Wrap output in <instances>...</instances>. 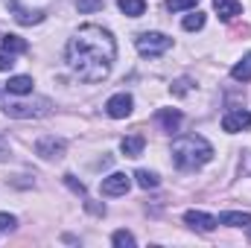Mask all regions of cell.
<instances>
[{
	"mask_svg": "<svg viewBox=\"0 0 251 248\" xmlns=\"http://www.w3.org/2000/svg\"><path fill=\"white\" fill-rule=\"evenodd\" d=\"M187 79H178V82H176V85H173V94H178V97H181V94H187Z\"/></svg>",
	"mask_w": 251,
	"mask_h": 248,
	"instance_id": "obj_27",
	"label": "cell"
},
{
	"mask_svg": "<svg viewBox=\"0 0 251 248\" xmlns=\"http://www.w3.org/2000/svg\"><path fill=\"white\" fill-rule=\"evenodd\" d=\"M222 128H225L228 134H237V131H243V128H251V114L246 108H234V111H228V114L222 117Z\"/></svg>",
	"mask_w": 251,
	"mask_h": 248,
	"instance_id": "obj_8",
	"label": "cell"
},
{
	"mask_svg": "<svg viewBox=\"0 0 251 248\" xmlns=\"http://www.w3.org/2000/svg\"><path fill=\"white\" fill-rule=\"evenodd\" d=\"M64 152H67V143L56 134H44L35 143V155H41L44 161H59V158H64Z\"/></svg>",
	"mask_w": 251,
	"mask_h": 248,
	"instance_id": "obj_5",
	"label": "cell"
},
{
	"mask_svg": "<svg viewBox=\"0 0 251 248\" xmlns=\"http://www.w3.org/2000/svg\"><path fill=\"white\" fill-rule=\"evenodd\" d=\"M184 222H187L190 228H196V231H213L216 225H219V219L216 216H210V213H201V210H187L184 213Z\"/></svg>",
	"mask_w": 251,
	"mask_h": 248,
	"instance_id": "obj_10",
	"label": "cell"
},
{
	"mask_svg": "<svg viewBox=\"0 0 251 248\" xmlns=\"http://www.w3.org/2000/svg\"><path fill=\"white\" fill-rule=\"evenodd\" d=\"M9 12H12L15 21L24 24V26H32V24H41V21H44V12H41V9H24L18 0H9Z\"/></svg>",
	"mask_w": 251,
	"mask_h": 248,
	"instance_id": "obj_9",
	"label": "cell"
},
{
	"mask_svg": "<svg viewBox=\"0 0 251 248\" xmlns=\"http://www.w3.org/2000/svg\"><path fill=\"white\" fill-rule=\"evenodd\" d=\"M249 231H251V225H249ZM249 240H251V234H249Z\"/></svg>",
	"mask_w": 251,
	"mask_h": 248,
	"instance_id": "obj_29",
	"label": "cell"
},
{
	"mask_svg": "<svg viewBox=\"0 0 251 248\" xmlns=\"http://www.w3.org/2000/svg\"><path fill=\"white\" fill-rule=\"evenodd\" d=\"M111 243H114L117 248H131L134 243H137V240H134V237H131L128 231H114V237H111Z\"/></svg>",
	"mask_w": 251,
	"mask_h": 248,
	"instance_id": "obj_21",
	"label": "cell"
},
{
	"mask_svg": "<svg viewBox=\"0 0 251 248\" xmlns=\"http://www.w3.org/2000/svg\"><path fill=\"white\" fill-rule=\"evenodd\" d=\"M143 146H146V137L143 134H128V137L120 140V152H123L126 158H137L143 152Z\"/></svg>",
	"mask_w": 251,
	"mask_h": 248,
	"instance_id": "obj_13",
	"label": "cell"
},
{
	"mask_svg": "<svg viewBox=\"0 0 251 248\" xmlns=\"http://www.w3.org/2000/svg\"><path fill=\"white\" fill-rule=\"evenodd\" d=\"M213 158V146L201 134H181L173 140V164L178 170H199Z\"/></svg>",
	"mask_w": 251,
	"mask_h": 248,
	"instance_id": "obj_2",
	"label": "cell"
},
{
	"mask_svg": "<svg viewBox=\"0 0 251 248\" xmlns=\"http://www.w3.org/2000/svg\"><path fill=\"white\" fill-rule=\"evenodd\" d=\"M64 184L70 187L73 193H79V196H85V184H82V181H76L73 175H64Z\"/></svg>",
	"mask_w": 251,
	"mask_h": 248,
	"instance_id": "obj_26",
	"label": "cell"
},
{
	"mask_svg": "<svg viewBox=\"0 0 251 248\" xmlns=\"http://www.w3.org/2000/svg\"><path fill=\"white\" fill-rule=\"evenodd\" d=\"M134 47H137L140 56L155 59V56H164V53L173 47V38L164 35V32H140V35L134 38Z\"/></svg>",
	"mask_w": 251,
	"mask_h": 248,
	"instance_id": "obj_4",
	"label": "cell"
},
{
	"mask_svg": "<svg viewBox=\"0 0 251 248\" xmlns=\"http://www.w3.org/2000/svg\"><path fill=\"white\" fill-rule=\"evenodd\" d=\"M128 187H131V178L126 173H111L108 178H102L100 190H102V196H126Z\"/></svg>",
	"mask_w": 251,
	"mask_h": 248,
	"instance_id": "obj_7",
	"label": "cell"
},
{
	"mask_svg": "<svg viewBox=\"0 0 251 248\" xmlns=\"http://www.w3.org/2000/svg\"><path fill=\"white\" fill-rule=\"evenodd\" d=\"M131 108H134V99H131V94H114L108 102H105V111H108V117H114V120H123L131 114Z\"/></svg>",
	"mask_w": 251,
	"mask_h": 248,
	"instance_id": "obj_6",
	"label": "cell"
},
{
	"mask_svg": "<svg viewBox=\"0 0 251 248\" xmlns=\"http://www.w3.org/2000/svg\"><path fill=\"white\" fill-rule=\"evenodd\" d=\"M231 76H234L237 82H251V53L249 56H243L240 62L231 67Z\"/></svg>",
	"mask_w": 251,
	"mask_h": 248,
	"instance_id": "obj_16",
	"label": "cell"
},
{
	"mask_svg": "<svg viewBox=\"0 0 251 248\" xmlns=\"http://www.w3.org/2000/svg\"><path fill=\"white\" fill-rule=\"evenodd\" d=\"M117 6H120V12L128 15V18H140L146 12V0H117Z\"/></svg>",
	"mask_w": 251,
	"mask_h": 248,
	"instance_id": "obj_17",
	"label": "cell"
},
{
	"mask_svg": "<svg viewBox=\"0 0 251 248\" xmlns=\"http://www.w3.org/2000/svg\"><path fill=\"white\" fill-rule=\"evenodd\" d=\"M158 120L164 125V131H178V125H181V111H176V108H161V111H158Z\"/></svg>",
	"mask_w": 251,
	"mask_h": 248,
	"instance_id": "obj_15",
	"label": "cell"
},
{
	"mask_svg": "<svg viewBox=\"0 0 251 248\" xmlns=\"http://www.w3.org/2000/svg\"><path fill=\"white\" fill-rule=\"evenodd\" d=\"M219 225H228V228H249L251 213H243V210H225V213L219 216Z\"/></svg>",
	"mask_w": 251,
	"mask_h": 248,
	"instance_id": "obj_14",
	"label": "cell"
},
{
	"mask_svg": "<svg viewBox=\"0 0 251 248\" xmlns=\"http://www.w3.org/2000/svg\"><path fill=\"white\" fill-rule=\"evenodd\" d=\"M3 47H6L9 53H15V56L29 50V47H26V41H24V38H18V35H3Z\"/></svg>",
	"mask_w": 251,
	"mask_h": 248,
	"instance_id": "obj_18",
	"label": "cell"
},
{
	"mask_svg": "<svg viewBox=\"0 0 251 248\" xmlns=\"http://www.w3.org/2000/svg\"><path fill=\"white\" fill-rule=\"evenodd\" d=\"M213 9L222 21H234L237 15H243V3L240 0H213Z\"/></svg>",
	"mask_w": 251,
	"mask_h": 248,
	"instance_id": "obj_11",
	"label": "cell"
},
{
	"mask_svg": "<svg viewBox=\"0 0 251 248\" xmlns=\"http://www.w3.org/2000/svg\"><path fill=\"white\" fill-rule=\"evenodd\" d=\"M64 59L67 67L82 79V82H102L117 59V41L108 29L97 26V24H85L73 32V38L64 47Z\"/></svg>",
	"mask_w": 251,
	"mask_h": 248,
	"instance_id": "obj_1",
	"label": "cell"
},
{
	"mask_svg": "<svg viewBox=\"0 0 251 248\" xmlns=\"http://www.w3.org/2000/svg\"><path fill=\"white\" fill-rule=\"evenodd\" d=\"M196 6V0H167V9L170 12H187Z\"/></svg>",
	"mask_w": 251,
	"mask_h": 248,
	"instance_id": "obj_22",
	"label": "cell"
},
{
	"mask_svg": "<svg viewBox=\"0 0 251 248\" xmlns=\"http://www.w3.org/2000/svg\"><path fill=\"white\" fill-rule=\"evenodd\" d=\"M15 64V53H9L6 47H0V70H12Z\"/></svg>",
	"mask_w": 251,
	"mask_h": 248,
	"instance_id": "obj_24",
	"label": "cell"
},
{
	"mask_svg": "<svg viewBox=\"0 0 251 248\" xmlns=\"http://www.w3.org/2000/svg\"><path fill=\"white\" fill-rule=\"evenodd\" d=\"M6 158H9V143L0 137V161H6Z\"/></svg>",
	"mask_w": 251,
	"mask_h": 248,
	"instance_id": "obj_28",
	"label": "cell"
},
{
	"mask_svg": "<svg viewBox=\"0 0 251 248\" xmlns=\"http://www.w3.org/2000/svg\"><path fill=\"white\" fill-rule=\"evenodd\" d=\"M32 76H12L9 82H6V91L12 94V97H26V94H32Z\"/></svg>",
	"mask_w": 251,
	"mask_h": 248,
	"instance_id": "obj_12",
	"label": "cell"
},
{
	"mask_svg": "<svg viewBox=\"0 0 251 248\" xmlns=\"http://www.w3.org/2000/svg\"><path fill=\"white\" fill-rule=\"evenodd\" d=\"M181 26H184L187 32H196V29H201V26H204V15H201V12H193V15H187V18L181 21Z\"/></svg>",
	"mask_w": 251,
	"mask_h": 248,
	"instance_id": "obj_20",
	"label": "cell"
},
{
	"mask_svg": "<svg viewBox=\"0 0 251 248\" xmlns=\"http://www.w3.org/2000/svg\"><path fill=\"white\" fill-rule=\"evenodd\" d=\"M15 225H18V219L12 213H0V231H12Z\"/></svg>",
	"mask_w": 251,
	"mask_h": 248,
	"instance_id": "obj_25",
	"label": "cell"
},
{
	"mask_svg": "<svg viewBox=\"0 0 251 248\" xmlns=\"http://www.w3.org/2000/svg\"><path fill=\"white\" fill-rule=\"evenodd\" d=\"M76 9L79 12H100L102 9V0H76Z\"/></svg>",
	"mask_w": 251,
	"mask_h": 248,
	"instance_id": "obj_23",
	"label": "cell"
},
{
	"mask_svg": "<svg viewBox=\"0 0 251 248\" xmlns=\"http://www.w3.org/2000/svg\"><path fill=\"white\" fill-rule=\"evenodd\" d=\"M134 178H137V187H143V190H155L158 187V175L149 173V170H137Z\"/></svg>",
	"mask_w": 251,
	"mask_h": 248,
	"instance_id": "obj_19",
	"label": "cell"
},
{
	"mask_svg": "<svg viewBox=\"0 0 251 248\" xmlns=\"http://www.w3.org/2000/svg\"><path fill=\"white\" fill-rule=\"evenodd\" d=\"M6 114L15 120H41L53 114V102L44 97H32V99H12L6 102Z\"/></svg>",
	"mask_w": 251,
	"mask_h": 248,
	"instance_id": "obj_3",
	"label": "cell"
}]
</instances>
